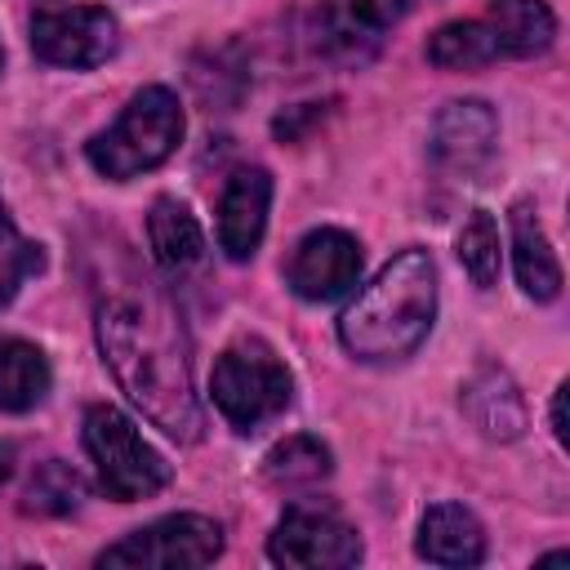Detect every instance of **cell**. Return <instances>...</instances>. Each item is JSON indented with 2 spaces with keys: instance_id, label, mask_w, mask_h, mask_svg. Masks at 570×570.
<instances>
[{
  "instance_id": "cell-1",
  "label": "cell",
  "mask_w": 570,
  "mask_h": 570,
  "mask_svg": "<svg viewBox=\"0 0 570 570\" xmlns=\"http://www.w3.org/2000/svg\"><path fill=\"white\" fill-rule=\"evenodd\" d=\"M94 334L120 392L174 441H200L205 414L191 392L187 334L165 285L129 249L94 254Z\"/></svg>"
},
{
  "instance_id": "cell-2",
  "label": "cell",
  "mask_w": 570,
  "mask_h": 570,
  "mask_svg": "<svg viewBox=\"0 0 570 570\" xmlns=\"http://www.w3.org/2000/svg\"><path fill=\"white\" fill-rule=\"evenodd\" d=\"M432 321H436V263L428 249L405 245L343 307L338 343L365 365H387L414 356Z\"/></svg>"
},
{
  "instance_id": "cell-3",
  "label": "cell",
  "mask_w": 570,
  "mask_h": 570,
  "mask_svg": "<svg viewBox=\"0 0 570 570\" xmlns=\"http://www.w3.org/2000/svg\"><path fill=\"white\" fill-rule=\"evenodd\" d=\"M183 129H187V120H183L178 94L165 85H147L125 102V111L107 129H98L85 142V156L102 178L129 183V178L165 165L178 151Z\"/></svg>"
},
{
  "instance_id": "cell-4",
  "label": "cell",
  "mask_w": 570,
  "mask_h": 570,
  "mask_svg": "<svg viewBox=\"0 0 570 570\" xmlns=\"http://www.w3.org/2000/svg\"><path fill=\"white\" fill-rule=\"evenodd\" d=\"M214 410L236 432H258L294 401V374L263 338H236L209 370Z\"/></svg>"
},
{
  "instance_id": "cell-5",
  "label": "cell",
  "mask_w": 570,
  "mask_h": 570,
  "mask_svg": "<svg viewBox=\"0 0 570 570\" xmlns=\"http://www.w3.org/2000/svg\"><path fill=\"white\" fill-rule=\"evenodd\" d=\"M85 454L98 468V485L116 499V503H134V499H151L169 485L174 468L169 459L138 432V423L116 410V405H89L85 410Z\"/></svg>"
},
{
  "instance_id": "cell-6",
  "label": "cell",
  "mask_w": 570,
  "mask_h": 570,
  "mask_svg": "<svg viewBox=\"0 0 570 570\" xmlns=\"http://www.w3.org/2000/svg\"><path fill=\"white\" fill-rule=\"evenodd\" d=\"M223 552V525L200 512H169L151 525L129 530L120 543L98 552V566H142V570H196Z\"/></svg>"
},
{
  "instance_id": "cell-7",
  "label": "cell",
  "mask_w": 570,
  "mask_h": 570,
  "mask_svg": "<svg viewBox=\"0 0 570 570\" xmlns=\"http://www.w3.org/2000/svg\"><path fill=\"white\" fill-rule=\"evenodd\" d=\"M267 557L276 566H298V570H347L365 557V543H361L356 525L343 521L334 508L294 503L272 525Z\"/></svg>"
},
{
  "instance_id": "cell-8",
  "label": "cell",
  "mask_w": 570,
  "mask_h": 570,
  "mask_svg": "<svg viewBox=\"0 0 570 570\" xmlns=\"http://www.w3.org/2000/svg\"><path fill=\"white\" fill-rule=\"evenodd\" d=\"M120 49V22L102 4H71V9H45L31 18V53L49 67L85 71Z\"/></svg>"
},
{
  "instance_id": "cell-9",
  "label": "cell",
  "mask_w": 570,
  "mask_h": 570,
  "mask_svg": "<svg viewBox=\"0 0 570 570\" xmlns=\"http://www.w3.org/2000/svg\"><path fill=\"white\" fill-rule=\"evenodd\" d=\"M361 263L365 254L352 232L316 227L294 245L285 263V285L307 303H330V298H343L361 281Z\"/></svg>"
},
{
  "instance_id": "cell-10",
  "label": "cell",
  "mask_w": 570,
  "mask_h": 570,
  "mask_svg": "<svg viewBox=\"0 0 570 570\" xmlns=\"http://www.w3.org/2000/svg\"><path fill=\"white\" fill-rule=\"evenodd\" d=\"M410 0H325L316 9L312 45L330 62H365L374 58L383 31L401 22Z\"/></svg>"
},
{
  "instance_id": "cell-11",
  "label": "cell",
  "mask_w": 570,
  "mask_h": 570,
  "mask_svg": "<svg viewBox=\"0 0 570 570\" xmlns=\"http://www.w3.org/2000/svg\"><path fill=\"white\" fill-rule=\"evenodd\" d=\"M494 142H499V116L485 98H454L436 111L432 120V160L450 174H463L472 178L476 169L490 165L494 156Z\"/></svg>"
},
{
  "instance_id": "cell-12",
  "label": "cell",
  "mask_w": 570,
  "mask_h": 570,
  "mask_svg": "<svg viewBox=\"0 0 570 570\" xmlns=\"http://www.w3.org/2000/svg\"><path fill=\"white\" fill-rule=\"evenodd\" d=\"M267 209H272V174L263 165L232 169L218 196V245L227 258L236 263L254 258L267 232Z\"/></svg>"
},
{
  "instance_id": "cell-13",
  "label": "cell",
  "mask_w": 570,
  "mask_h": 570,
  "mask_svg": "<svg viewBox=\"0 0 570 570\" xmlns=\"http://www.w3.org/2000/svg\"><path fill=\"white\" fill-rule=\"evenodd\" d=\"M459 405L490 441H517L525 432V401H521L517 383L508 379V370H499L490 361L476 365L472 379L459 387Z\"/></svg>"
},
{
  "instance_id": "cell-14",
  "label": "cell",
  "mask_w": 570,
  "mask_h": 570,
  "mask_svg": "<svg viewBox=\"0 0 570 570\" xmlns=\"http://www.w3.org/2000/svg\"><path fill=\"white\" fill-rule=\"evenodd\" d=\"M414 548L432 566H476L485 561V525L463 503H432L419 521Z\"/></svg>"
},
{
  "instance_id": "cell-15",
  "label": "cell",
  "mask_w": 570,
  "mask_h": 570,
  "mask_svg": "<svg viewBox=\"0 0 570 570\" xmlns=\"http://www.w3.org/2000/svg\"><path fill=\"white\" fill-rule=\"evenodd\" d=\"M512 227V267H517V285L534 298V303H552L561 294V263L552 254V240L534 214L530 200H517L508 214Z\"/></svg>"
},
{
  "instance_id": "cell-16",
  "label": "cell",
  "mask_w": 570,
  "mask_h": 570,
  "mask_svg": "<svg viewBox=\"0 0 570 570\" xmlns=\"http://www.w3.org/2000/svg\"><path fill=\"white\" fill-rule=\"evenodd\" d=\"M147 245L160 272L183 276L205 258V232L196 223V214L187 209V200L178 196H156L151 214H147Z\"/></svg>"
},
{
  "instance_id": "cell-17",
  "label": "cell",
  "mask_w": 570,
  "mask_h": 570,
  "mask_svg": "<svg viewBox=\"0 0 570 570\" xmlns=\"http://www.w3.org/2000/svg\"><path fill=\"white\" fill-rule=\"evenodd\" d=\"M481 18L494 31L499 58H539L557 40V18L543 0H494Z\"/></svg>"
},
{
  "instance_id": "cell-18",
  "label": "cell",
  "mask_w": 570,
  "mask_h": 570,
  "mask_svg": "<svg viewBox=\"0 0 570 570\" xmlns=\"http://www.w3.org/2000/svg\"><path fill=\"white\" fill-rule=\"evenodd\" d=\"M53 370L45 352L27 338H0V410L4 414H27L49 396Z\"/></svg>"
},
{
  "instance_id": "cell-19",
  "label": "cell",
  "mask_w": 570,
  "mask_h": 570,
  "mask_svg": "<svg viewBox=\"0 0 570 570\" xmlns=\"http://www.w3.org/2000/svg\"><path fill=\"white\" fill-rule=\"evenodd\" d=\"M428 62L441 71H472L485 62H499V45L485 18H459L428 36Z\"/></svg>"
},
{
  "instance_id": "cell-20",
  "label": "cell",
  "mask_w": 570,
  "mask_h": 570,
  "mask_svg": "<svg viewBox=\"0 0 570 570\" xmlns=\"http://www.w3.org/2000/svg\"><path fill=\"white\" fill-rule=\"evenodd\" d=\"M263 472H267L272 485H281V490H298V485H316V481H325V476L334 472V454H330L325 441L298 432V436H285V441H276V445L267 450Z\"/></svg>"
},
{
  "instance_id": "cell-21",
  "label": "cell",
  "mask_w": 570,
  "mask_h": 570,
  "mask_svg": "<svg viewBox=\"0 0 570 570\" xmlns=\"http://www.w3.org/2000/svg\"><path fill=\"white\" fill-rule=\"evenodd\" d=\"M80 499H85L80 472L71 463H62V459H49V463H40L31 472L27 494H22V512H31V517H67V512L80 508Z\"/></svg>"
},
{
  "instance_id": "cell-22",
  "label": "cell",
  "mask_w": 570,
  "mask_h": 570,
  "mask_svg": "<svg viewBox=\"0 0 570 570\" xmlns=\"http://www.w3.org/2000/svg\"><path fill=\"white\" fill-rule=\"evenodd\" d=\"M454 254H459V263H463V272L472 276L476 289H490L499 281L503 249H499V227H494V214L490 209H472L463 218V227L454 236Z\"/></svg>"
},
{
  "instance_id": "cell-23",
  "label": "cell",
  "mask_w": 570,
  "mask_h": 570,
  "mask_svg": "<svg viewBox=\"0 0 570 570\" xmlns=\"http://www.w3.org/2000/svg\"><path fill=\"white\" fill-rule=\"evenodd\" d=\"M40 267H45V249L18 232V223L9 218V209H4V200H0V312L18 298V289H22Z\"/></svg>"
},
{
  "instance_id": "cell-24",
  "label": "cell",
  "mask_w": 570,
  "mask_h": 570,
  "mask_svg": "<svg viewBox=\"0 0 570 570\" xmlns=\"http://www.w3.org/2000/svg\"><path fill=\"white\" fill-rule=\"evenodd\" d=\"M566 392H570L566 383L552 392V436H557L561 445H566Z\"/></svg>"
},
{
  "instance_id": "cell-25",
  "label": "cell",
  "mask_w": 570,
  "mask_h": 570,
  "mask_svg": "<svg viewBox=\"0 0 570 570\" xmlns=\"http://www.w3.org/2000/svg\"><path fill=\"white\" fill-rule=\"evenodd\" d=\"M4 481H9V445L0 441V485H4Z\"/></svg>"
},
{
  "instance_id": "cell-26",
  "label": "cell",
  "mask_w": 570,
  "mask_h": 570,
  "mask_svg": "<svg viewBox=\"0 0 570 570\" xmlns=\"http://www.w3.org/2000/svg\"><path fill=\"white\" fill-rule=\"evenodd\" d=\"M0 67H4V49H0Z\"/></svg>"
}]
</instances>
